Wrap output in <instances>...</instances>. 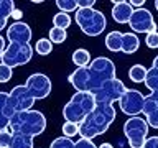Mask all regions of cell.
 Masks as SVG:
<instances>
[{"mask_svg": "<svg viewBox=\"0 0 158 148\" xmlns=\"http://www.w3.org/2000/svg\"><path fill=\"white\" fill-rule=\"evenodd\" d=\"M115 109L109 104H96L94 110L79 123V135L81 138L92 140L99 135L107 132V128L115 120Z\"/></svg>", "mask_w": 158, "mask_h": 148, "instance_id": "obj_1", "label": "cell"}, {"mask_svg": "<svg viewBox=\"0 0 158 148\" xmlns=\"http://www.w3.org/2000/svg\"><path fill=\"white\" fill-rule=\"evenodd\" d=\"M8 128L12 133H20L27 137H38L41 135L46 128V117L40 110H25L17 112L10 118Z\"/></svg>", "mask_w": 158, "mask_h": 148, "instance_id": "obj_2", "label": "cell"}, {"mask_svg": "<svg viewBox=\"0 0 158 148\" xmlns=\"http://www.w3.org/2000/svg\"><path fill=\"white\" fill-rule=\"evenodd\" d=\"M96 107V99L91 92H76L63 107V117L66 122L81 123Z\"/></svg>", "mask_w": 158, "mask_h": 148, "instance_id": "obj_3", "label": "cell"}, {"mask_svg": "<svg viewBox=\"0 0 158 148\" xmlns=\"http://www.w3.org/2000/svg\"><path fill=\"white\" fill-rule=\"evenodd\" d=\"M77 27L81 28V31L87 36H99L104 33V30L107 27V20L101 10L96 8H79L76 10L74 15Z\"/></svg>", "mask_w": 158, "mask_h": 148, "instance_id": "obj_4", "label": "cell"}, {"mask_svg": "<svg viewBox=\"0 0 158 148\" xmlns=\"http://www.w3.org/2000/svg\"><path fill=\"white\" fill-rule=\"evenodd\" d=\"M89 74H91V94L97 91L104 82L115 79V64L112 63V59L106 56H97L94 58L91 64H89Z\"/></svg>", "mask_w": 158, "mask_h": 148, "instance_id": "obj_5", "label": "cell"}, {"mask_svg": "<svg viewBox=\"0 0 158 148\" xmlns=\"http://www.w3.org/2000/svg\"><path fill=\"white\" fill-rule=\"evenodd\" d=\"M123 135H125L130 148H143L148 137V123L142 117H130L123 123Z\"/></svg>", "mask_w": 158, "mask_h": 148, "instance_id": "obj_6", "label": "cell"}, {"mask_svg": "<svg viewBox=\"0 0 158 148\" xmlns=\"http://www.w3.org/2000/svg\"><path fill=\"white\" fill-rule=\"evenodd\" d=\"M31 58H33V48L30 46V44L10 43V44H7V48H5L0 63L7 64L8 68L13 69L17 66H23V64L30 63Z\"/></svg>", "mask_w": 158, "mask_h": 148, "instance_id": "obj_7", "label": "cell"}, {"mask_svg": "<svg viewBox=\"0 0 158 148\" xmlns=\"http://www.w3.org/2000/svg\"><path fill=\"white\" fill-rule=\"evenodd\" d=\"M125 86L120 79H110V81L104 82L97 91L92 92L94 99H96V104H109V105H114V102H118L120 97L125 92Z\"/></svg>", "mask_w": 158, "mask_h": 148, "instance_id": "obj_8", "label": "cell"}, {"mask_svg": "<svg viewBox=\"0 0 158 148\" xmlns=\"http://www.w3.org/2000/svg\"><path fill=\"white\" fill-rule=\"evenodd\" d=\"M120 110L128 117H138V113H143L145 107V96L137 89H125L123 96L118 101Z\"/></svg>", "mask_w": 158, "mask_h": 148, "instance_id": "obj_9", "label": "cell"}, {"mask_svg": "<svg viewBox=\"0 0 158 148\" xmlns=\"http://www.w3.org/2000/svg\"><path fill=\"white\" fill-rule=\"evenodd\" d=\"M128 27L132 28L133 33H153L158 31L156 22L153 18L152 12L148 8H135L132 13V18L128 22Z\"/></svg>", "mask_w": 158, "mask_h": 148, "instance_id": "obj_10", "label": "cell"}, {"mask_svg": "<svg viewBox=\"0 0 158 148\" xmlns=\"http://www.w3.org/2000/svg\"><path fill=\"white\" fill-rule=\"evenodd\" d=\"M27 89L31 92V96L35 97V101H41L46 99L51 94V79L46 74L41 72H35L27 79Z\"/></svg>", "mask_w": 158, "mask_h": 148, "instance_id": "obj_11", "label": "cell"}, {"mask_svg": "<svg viewBox=\"0 0 158 148\" xmlns=\"http://www.w3.org/2000/svg\"><path fill=\"white\" fill-rule=\"evenodd\" d=\"M10 94V101L15 109V112H25V110H31L33 104H35V97L31 96V92L27 89V86H15Z\"/></svg>", "mask_w": 158, "mask_h": 148, "instance_id": "obj_12", "label": "cell"}, {"mask_svg": "<svg viewBox=\"0 0 158 148\" xmlns=\"http://www.w3.org/2000/svg\"><path fill=\"white\" fill-rule=\"evenodd\" d=\"M33 33L30 25L25 22H15L7 28V38L10 43H17V44H30Z\"/></svg>", "mask_w": 158, "mask_h": 148, "instance_id": "obj_13", "label": "cell"}, {"mask_svg": "<svg viewBox=\"0 0 158 148\" xmlns=\"http://www.w3.org/2000/svg\"><path fill=\"white\" fill-rule=\"evenodd\" d=\"M69 84L76 89V92H91V74L89 68H76L68 77Z\"/></svg>", "mask_w": 158, "mask_h": 148, "instance_id": "obj_14", "label": "cell"}, {"mask_svg": "<svg viewBox=\"0 0 158 148\" xmlns=\"http://www.w3.org/2000/svg\"><path fill=\"white\" fill-rule=\"evenodd\" d=\"M143 113H145L148 127L158 128V92H152L150 96H145Z\"/></svg>", "mask_w": 158, "mask_h": 148, "instance_id": "obj_15", "label": "cell"}, {"mask_svg": "<svg viewBox=\"0 0 158 148\" xmlns=\"http://www.w3.org/2000/svg\"><path fill=\"white\" fill-rule=\"evenodd\" d=\"M112 18L115 20L117 23H128L132 18L133 8L132 5L125 2V0H120V2H112Z\"/></svg>", "mask_w": 158, "mask_h": 148, "instance_id": "obj_16", "label": "cell"}, {"mask_svg": "<svg viewBox=\"0 0 158 148\" xmlns=\"http://www.w3.org/2000/svg\"><path fill=\"white\" fill-rule=\"evenodd\" d=\"M140 48V39L133 31L130 33H123L122 35V53L132 54Z\"/></svg>", "mask_w": 158, "mask_h": 148, "instance_id": "obj_17", "label": "cell"}, {"mask_svg": "<svg viewBox=\"0 0 158 148\" xmlns=\"http://www.w3.org/2000/svg\"><path fill=\"white\" fill-rule=\"evenodd\" d=\"M122 31H110L106 36V48L112 53L122 51Z\"/></svg>", "mask_w": 158, "mask_h": 148, "instance_id": "obj_18", "label": "cell"}, {"mask_svg": "<svg viewBox=\"0 0 158 148\" xmlns=\"http://www.w3.org/2000/svg\"><path fill=\"white\" fill-rule=\"evenodd\" d=\"M92 58H91V53L84 48H79L73 53V63L76 64L77 68H87L91 64Z\"/></svg>", "mask_w": 158, "mask_h": 148, "instance_id": "obj_19", "label": "cell"}, {"mask_svg": "<svg viewBox=\"0 0 158 148\" xmlns=\"http://www.w3.org/2000/svg\"><path fill=\"white\" fill-rule=\"evenodd\" d=\"M0 113H3L5 117L12 118L15 113V109L12 105V101H10V94L8 92H0Z\"/></svg>", "mask_w": 158, "mask_h": 148, "instance_id": "obj_20", "label": "cell"}, {"mask_svg": "<svg viewBox=\"0 0 158 148\" xmlns=\"http://www.w3.org/2000/svg\"><path fill=\"white\" fill-rule=\"evenodd\" d=\"M147 71H148V69L145 66H142V64H133V66L130 68V71H128V77H130V81L135 82V84L145 82Z\"/></svg>", "mask_w": 158, "mask_h": 148, "instance_id": "obj_21", "label": "cell"}, {"mask_svg": "<svg viewBox=\"0 0 158 148\" xmlns=\"http://www.w3.org/2000/svg\"><path fill=\"white\" fill-rule=\"evenodd\" d=\"M33 138L27 135H20V133H13L12 142H10L8 148H33Z\"/></svg>", "mask_w": 158, "mask_h": 148, "instance_id": "obj_22", "label": "cell"}, {"mask_svg": "<svg viewBox=\"0 0 158 148\" xmlns=\"http://www.w3.org/2000/svg\"><path fill=\"white\" fill-rule=\"evenodd\" d=\"M66 36H68L66 30H61V28H56V27H53L51 30H49V33H48V39L53 44L64 43V41H66Z\"/></svg>", "mask_w": 158, "mask_h": 148, "instance_id": "obj_23", "label": "cell"}, {"mask_svg": "<svg viewBox=\"0 0 158 148\" xmlns=\"http://www.w3.org/2000/svg\"><path fill=\"white\" fill-rule=\"evenodd\" d=\"M35 51H36L40 56H48V54L53 51V43L49 41L48 38H40L36 41V44H35Z\"/></svg>", "mask_w": 158, "mask_h": 148, "instance_id": "obj_24", "label": "cell"}, {"mask_svg": "<svg viewBox=\"0 0 158 148\" xmlns=\"http://www.w3.org/2000/svg\"><path fill=\"white\" fill-rule=\"evenodd\" d=\"M69 25H71V17L64 12H58L53 17V27L61 28V30H68Z\"/></svg>", "mask_w": 158, "mask_h": 148, "instance_id": "obj_25", "label": "cell"}, {"mask_svg": "<svg viewBox=\"0 0 158 148\" xmlns=\"http://www.w3.org/2000/svg\"><path fill=\"white\" fill-rule=\"evenodd\" d=\"M145 86L150 89V92H158V72H156V71H153L152 68L147 71Z\"/></svg>", "mask_w": 158, "mask_h": 148, "instance_id": "obj_26", "label": "cell"}, {"mask_svg": "<svg viewBox=\"0 0 158 148\" xmlns=\"http://www.w3.org/2000/svg\"><path fill=\"white\" fill-rule=\"evenodd\" d=\"M15 12V3L13 0H0V15L5 18H10Z\"/></svg>", "mask_w": 158, "mask_h": 148, "instance_id": "obj_27", "label": "cell"}, {"mask_svg": "<svg viewBox=\"0 0 158 148\" xmlns=\"http://www.w3.org/2000/svg\"><path fill=\"white\" fill-rule=\"evenodd\" d=\"M49 148H74V142L68 137H58L51 142Z\"/></svg>", "mask_w": 158, "mask_h": 148, "instance_id": "obj_28", "label": "cell"}, {"mask_svg": "<svg viewBox=\"0 0 158 148\" xmlns=\"http://www.w3.org/2000/svg\"><path fill=\"white\" fill-rule=\"evenodd\" d=\"M79 135V123H73V122H64L63 125V137L73 138Z\"/></svg>", "mask_w": 158, "mask_h": 148, "instance_id": "obj_29", "label": "cell"}, {"mask_svg": "<svg viewBox=\"0 0 158 148\" xmlns=\"http://www.w3.org/2000/svg\"><path fill=\"white\" fill-rule=\"evenodd\" d=\"M56 7L64 13H69L77 8V0H56Z\"/></svg>", "mask_w": 158, "mask_h": 148, "instance_id": "obj_30", "label": "cell"}, {"mask_svg": "<svg viewBox=\"0 0 158 148\" xmlns=\"http://www.w3.org/2000/svg\"><path fill=\"white\" fill-rule=\"evenodd\" d=\"M12 74H13V69L8 68L7 64L0 63V84H5L12 79Z\"/></svg>", "mask_w": 158, "mask_h": 148, "instance_id": "obj_31", "label": "cell"}, {"mask_svg": "<svg viewBox=\"0 0 158 148\" xmlns=\"http://www.w3.org/2000/svg\"><path fill=\"white\" fill-rule=\"evenodd\" d=\"M12 135L13 133L8 130H2L0 132V148H8L10 146V142H12Z\"/></svg>", "mask_w": 158, "mask_h": 148, "instance_id": "obj_32", "label": "cell"}, {"mask_svg": "<svg viewBox=\"0 0 158 148\" xmlns=\"http://www.w3.org/2000/svg\"><path fill=\"white\" fill-rule=\"evenodd\" d=\"M145 44L150 49H155L158 48V31H153V33H148L145 36Z\"/></svg>", "mask_w": 158, "mask_h": 148, "instance_id": "obj_33", "label": "cell"}, {"mask_svg": "<svg viewBox=\"0 0 158 148\" xmlns=\"http://www.w3.org/2000/svg\"><path fill=\"white\" fill-rule=\"evenodd\" d=\"M74 148H99L96 146V143L87 138H79L77 142H74Z\"/></svg>", "mask_w": 158, "mask_h": 148, "instance_id": "obj_34", "label": "cell"}, {"mask_svg": "<svg viewBox=\"0 0 158 148\" xmlns=\"http://www.w3.org/2000/svg\"><path fill=\"white\" fill-rule=\"evenodd\" d=\"M143 148H158V137H150V138H147L145 146H143Z\"/></svg>", "mask_w": 158, "mask_h": 148, "instance_id": "obj_35", "label": "cell"}, {"mask_svg": "<svg viewBox=\"0 0 158 148\" xmlns=\"http://www.w3.org/2000/svg\"><path fill=\"white\" fill-rule=\"evenodd\" d=\"M96 2L94 0H77V7L79 8H92Z\"/></svg>", "mask_w": 158, "mask_h": 148, "instance_id": "obj_36", "label": "cell"}, {"mask_svg": "<svg viewBox=\"0 0 158 148\" xmlns=\"http://www.w3.org/2000/svg\"><path fill=\"white\" fill-rule=\"evenodd\" d=\"M8 123H10V118L5 117L3 113H0V132H2V130H7V128H8Z\"/></svg>", "mask_w": 158, "mask_h": 148, "instance_id": "obj_37", "label": "cell"}, {"mask_svg": "<svg viewBox=\"0 0 158 148\" xmlns=\"http://www.w3.org/2000/svg\"><path fill=\"white\" fill-rule=\"evenodd\" d=\"M132 5V8L133 7H137V8H142L143 5H145V0H132V2H128Z\"/></svg>", "mask_w": 158, "mask_h": 148, "instance_id": "obj_38", "label": "cell"}, {"mask_svg": "<svg viewBox=\"0 0 158 148\" xmlns=\"http://www.w3.org/2000/svg\"><path fill=\"white\" fill-rule=\"evenodd\" d=\"M5 48H7V44H5V38L0 35V59H2V54L5 51Z\"/></svg>", "mask_w": 158, "mask_h": 148, "instance_id": "obj_39", "label": "cell"}, {"mask_svg": "<svg viewBox=\"0 0 158 148\" xmlns=\"http://www.w3.org/2000/svg\"><path fill=\"white\" fill-rule=\"evenodd\" d=\"M7 20H8V18H5V17H2V15H0V31H2V30L7 27Z\"/></svg>", "mask_w": 158, "mask_h": 148, "instance_id": "obj_40", "label": "cell"}, {"mask_svg": "<svg viewBox=\"0 0 158 148\" xmlns=\"http://www.w3.org/2000/svg\"><path fill=\"white\" fill-rule=\"evenodd\" d=\"M152 69H153V71H156V72H158V56H155V58H153V64H152Z\"/></svg>", "mask_w": 158, "mask_h": 148, "instance_id": "obj_41", "label": "cell"}, {"mask_svg": "<svg viewBox=\"0 0 158 148\" xmlns=\"http://www.w3.org/2000/svg\"><path fill=\"white\" fill-rule=\"evenodd\" d=\"M12 17H15V18H22V12H17V10H15V12L12 13Z\"/></svg>", "mask_w": 158, "mask_h": 148, "instance_id": "obj_42", "label": "cell"}, {"mask_svg": "<svg viewBox=\"0 0 158 148\" xmlns=\"http://www.w3.org/2000/svg\"><path fill=\"white\" fill-rule=\"evenodd\" d=\"M99 148H114V146L110 145V143H102V145L99 146Z\"/></svg>", "mask_w": 158, "mask_h": 148, "instance_id": "obj_43", "label": "cell"}, {"mask_svg": "<svg viewBox=\"0 0 158 148\" xmlns=\"http://www.w3.org/2000/svg\"><path fill=\"white\" fill-rule=\"evenodd\" d=\"M155 8L158 10V0H155Z\"/></svg>", "mask_w": 158, "mask_h": 148, "instance_id": "obj_44", "label": "cell"}]
</instances>
